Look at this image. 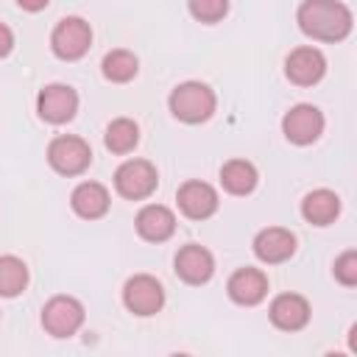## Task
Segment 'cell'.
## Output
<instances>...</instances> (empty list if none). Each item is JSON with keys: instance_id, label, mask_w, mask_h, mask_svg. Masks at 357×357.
<instances>
[{"instance_id": "1", "label": "cell", "mask_w": 357, "mask_h": 357, "mask_svg": "<svg viewBox=\"0 0 357 357\" xmlns=\"http://www.w3.org/2000/svg\"><path fill=\"white\" fill-rule=\"evenodd\" d=\"M298 28L321 42H337L351 31V11L332 0H307L298 8Z\"/></svg>"}, {"instance_id": "2", "label": "cell", "mask_w": 357, "mask_h": 357, "mask_svg": "<svg viewBox=\"0 0 357 357\" xmlns=\"http://www.w3.org/2000/svg\"><path fill=\"white\" fill-rule=\"evenodd\" d=\"M170 112L184 123H204L215 112V92L201 81H184L170 92Z\"/></svg>"}, {"instance_id": "3", "label": "cell", "mask_w": 357, "mask_h": 357, "mask_svg": "<svg viewBox=\"0 0 357 357\" xmlns=\"http://www.w3.org/2000/svg\"><path fill=\"white\" fill-rule=\"evenodd\" d=\"M47 162L61 176H78V173H84L89 167L92 151L81 137L61 134L47 145Z\"/></svg>"}, {"instance_id": "4", "label": "cell", "mask_w": 357, "mask_h": 357, "mask_svg": "<svg viewBox=\"0 0 357 357\" xmlns=\"http://www.w3.org/2000/svg\"><path fill=\"white\" fill-rule=\"evenodd\" d=\"M92 45V28L89 22H84L81 17H64L50 36V47L59 59L64 61H75L81 59Z\"/></svg>"}, {"instance_id": "5", "label": "cell", "mask_w": 357, "mask_h": 357, "mask_svg": "<svg viewBox=\"0 0 357 357\" xmlns=\"http://www.w3.org/2000/svg\"><path fill=\"white\" fill-rule=\"evenodd\" d=\"M84 324V307L73 296H53L42 307V326L53 337H70L81 329Z\"/></svg>"}, {"instance_id": "6", "label": "cell", "mask_w": 357, "mask_h": 357, "mask_svg": "<svg viewBox=\"0 0 357 357\" xmlns=\"http://www.w3.org/2000/svg\"><path fill=\"white\" fill-rule=\"evenodd\" d=\"M159 178H156V167L145 159H128L117 167L114 173V187L123 198H131V201H139V198H148L153 190H156Z\"/></svg>"}, {"instance_id": "7", "label": "cell", "mask_w": 357, "mask_h": 357, "mask_svg": "<svg viewBox=\"0 0 357 357\" xmlns=\"http://www.w3.org/2000/svg\"><path fill=\"white\" fill-rule=\"evenodd\" d=\"M36 112H39L42 120H47L53 126H61V123H67V120L75 117V112H78V95L67 84H47L36 95Z\"/></svg>"}, {"instance_id": "8", "label": "cell", "mask_w": 357, "mask_h": 357, "mask_svg": "<svg viewBox=\"0 0 357 357\" xmlns=\"http://www.w3.org/2000/svg\"><path fill=\"white\" fill-rule=\"evenodd\" d=\"M282 131L296 145H310L324 131V114L312 103H298L282 117Z\"/></svg>"}, {"instance_id": "9", "label": "cell", "mask_w": 357, "mask_h": 357, "mask_svg": "<svg viewBox=\"0 0 357 357\" xmlns=\"http://www.w3.org/2000/svg\"><path fill=\"white\" fill-rule=\"evenodd\" d=\"M123 301H126V307H128L134 315H153V312H159L162 304H165V290H162V284H159L153 276L137 273V276H131V279L126 282V287H123Z\"/></svg>"}, {"instance_id": "10", "label": "cell", "mask_w": 357, "mask_h": 357, "mask_svg": "<svg viewBox=\"0 0 357 357\" xmlns=\"http://www.w3.org/2000/svg\"><path fill=\"white\" fill-rule=\"evenodd\" d=\"M284 73L293 84L298 86H312L324 78L326 73V59L318 47H296L287 59H284Z\"/></svg>"}, {"instance_id": "11", "label": "cell", "mask_w": 357, "mask_h": 357, "mask_svg": "<svg viewBox=\"0 0 357 357\" xmlns=\"http://www.w3.org/2000/svg\"><path fill=\"white\" fill-rule=\"evenodd\" d=\"M176 201H178V209L192 220H204L218 209V192L206 181H184L178 187Z\"/></svg>"}, {"instance_id": "12", "label": "cell", "mask_w": 357, "mask_h": 357, "mask_svg": "<svg viewBox=\"0 0 357 357\" xmlns=\"http://www.w3.org/2000/svg\"><path fill=\"white\" fill-rule=\"evenodd\" d=\"M273 326L284 329V332H296L301 326H307L310 321V304L304 296L298 293H282L271 301V310H268Z\"/></svg>"}, {"instance_id": "13", "label": "cell", "mask_w": 357, "mask_h": 357, "mask_svg": "<svg viewBox=\"0 0 357 357\" xmlns=\"http://www.w3.org/2000/svg\"><path fill=\"white\" fill-rule=\"evenodd\" d=\"M296 251V237L293 231L282 229V226H271V229H262L257 237H254V254L268 262V265H276V262H284L290 259Z\"/></svg>"}, {"instance_id": "14", "label": "cell", "mask_w": 357, "mask_h": 357, "mask_svg": "<svg viewBox=\"0 0 357 357\" xmlns=\"http://www.w3.org/2000/svg\"><path fill=\"white\" fill-rule=\"evenodd\" d=\"M176 273L187 284H204L215 273V259L204 245H184L176 254Z\"/></svg>"}, {"instance_id": "15", "label": "cell", "mask_w": 357, "mask_h": 357, "mask_svg": "<svg viewBox=\"0 0 357 357\" xmlns=\"http://www.w3.org/2000/svg\"><path fill=\"white\" fill-rule=\"evenodd\" d=\"M231 301L243 304V307H251V304H259L268 293V276L257 268H240L229 276V284H226Z\"/></svg>"}, {"instance_id": "16", "label": "cell", "mask_w": 357, "mask_h": 357, "mask_svg": "<svg viewBox=\"0 0 357 357\" xmlns=\"http://www.w3.org/2000/svg\"><path fill=\"white\" fill-rule=\"evenodd\" d=\"M137 231L142 240H151V243H162L167 240L173 231H176V218L167 206L162 204H148L139 209L137 215Z\"/></svg>"}, {"instance_id": "17", "label": "cell", "mask_w": 357, "mask_h": 357, "mask_svg": "<svg viewBox=\"0 0 357 357\" xmlns=\"http://www.w3.org/2000/svg\"><path fill=\"white\" fill-rule=\"evenodd\" d=\"M70 204H73L75 215H81L86 220H95V218H103L106 215V209H109V192L98 181H84V184H78L73 190Z\"/></svg>"}, {"instance_id": "18", "label": "cell", "mask_w": 357, "mask_h": 357, "mask_svg": "<svg viewBox=\"0 0 357 357\" xmlns=\"http://www.w3.org/2000/svg\"><path fill=\"white\" fill-rule=\"evenodd\" d=\"M301 215L315 226H329L340 215V198L332 190H312L301 201Z\"/></svg>"}, {"instance_id": "19", "label": "cell", "mask_w": 357, "mask_h": 357, "mask_svg": "<svg viewBox=\"0 0 357 357\" xmlns=\"http://www.w3.org/2000/svg\"><path fill=\"white\" fill-rule=\"evenodd\" d=\"M220 181L231 195H248L257 187V167L245 159H231L220 167Z\"/></svg>"}, {"instance_id": "20", "label": "cell", "mask_w": 357, "mask_h": 357, "mask_svg": "<svg viewBox=\"0 0 357 357\" xmlns=\"http://www.w3.org/2000/svg\"><path fill=\"white\" fill-rule=\"evenodd\" d=\"M25 284H28L25 262L20 257H11V254L0 257V296L14 298V296H20L25 290Z\"/></svg>"}, {"instance_id": "21", "label": "cell", "mask_w": 357, "mask_h": 357, "mask_svg": "<svg viewBox=\"0 0 357 357\" xmlns=\"http://www.w3.org/2000/svg\"><path fill=\"white\" fill-rule=\"evenodd\" d=\"M137 142H139V128H137L134 120L117 117V120L109 123V128H106V148L112 153H128V151H134Z\"/></svg>"}, {"instance_id": "22", "label": "cell", "mask_w": 357, "mask_h": 357, "mask_svg": "<svg viewBox=\"0 0 357 357\" xmlns=\"http://www.w3.org/2000/svg\"><path fill=\"white\" fill-rule=\"evenodd\" d=\"M103 75L109 78V81H114V84H126V81H131L134 75H137V70H139V61H137V56L131 53V50H112V53H106L103 56Z\"/></svg>"}, {"instance_id": "23", "label": "cell", "mask_w": 357, "mask_h": 357, "mask_svg": "<svg viewBox=\"0 0 357 357\" xmlns=\"http://www.w3.org/2000/svg\"><path fill=\"white\" fill-rule=\"evenodd\" d=\"M226 11H229L226 0H192L190 3V14L201 22H218Z\"/></svg>"}, {"instance_id": "24", "label": "cell", "mask_w": 357, "mask_h": 357, "mask_svg": "<svg viewBox=\"0 0 357 357\" xmlns=\"http://www.w3.org/2000/svg\"><path fill=\"white\" fill-rule=\"evenodd\" d=\"M335 279L346 287H354L357 284V251H346L337 257L335 262Z\"/></svg>"}, {"instance_id": "25", "label": "cell", "mask_w": 357, "mask_h": 357, "mask_svg": "<svg viewBox=\"0 0 357 357\" xmlns=\"http://www.w3.org/2000/svg\"><path fill=\"white\" fill-rule=\"evenodd\" d=\"M11 47H14V33H11V28H8V25H3V22H0V56H8V53H11Z\"/></svg>"}, {"instance_id": "26", "label": "cell", "mask_w": 357, "mask_h": 357, "mask_svg": "<svg viewBox=\"0 0 357 357\" xmlns=\"http://www.w3.org/2000/svg\"><path fill=\"white\" fill-rule=\"evenodd\" d=\"M326 357H346V354H326Z\"/></svg>"}, {"instance_id": "27", "label": "cell", "mask_w": 357, "mask_h": 357, "mask_svg": "<svg viewBox=\"0 0 357 357\" xmlns=\"http://www.w3.org/2000/svg\"><path fill=\"white\" fill-rule=\"evenodd\" d=\"M170 357H190V354H170Z\"/></svg>"}]
</instances>
